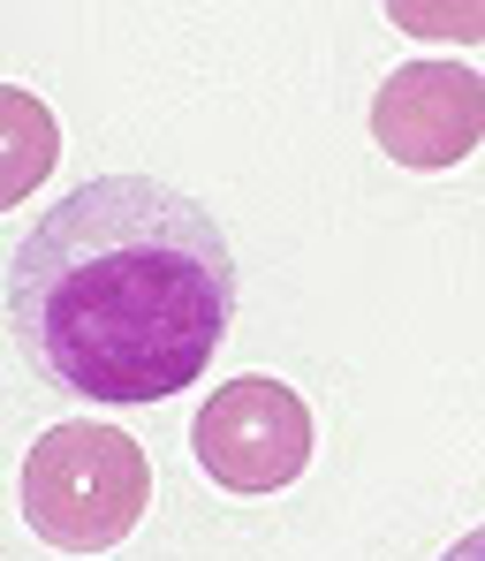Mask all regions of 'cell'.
<instances>
[{
	"label": "cell",
	"mask_w": 485,
	"mask_h": 561,
	"mask_svg": "<svg viewBox=\"0 0 485 561\" xmlns=\"http://www.w3.org/2000/svg\"><path fill=\"white\" fill-rule=\"evenodd\" d=\"M23 524L54 547V554H106L122 547L145 508H152V463L145 448L106 425V417H69L46 425L23 456Z\"/></svg>",
	"instance_id": "obj_2"
},
{
	"label": "cell",
	"mask_w": 485,
	"mask_h": 561,
	"mask_svg": "<svg viewBox=\"0 0 485 561\" xmlns=\"http://www.w3.org/2000/svg\"><path fill=\"white\" fill-rule=\"evenodd\" d=\"M190 448H197V470L220 493H281L311 463V402L289 379H266V373L228 379V387L205 394Z\"/></svg>",
	"instance_id": "obj_3"
},
{
	"label": "cell",
	"mask_w": 485,
	"mask_h": 561,
	"mask_svg": "<svg viewBox=\"0 0 485 561\" xmlns=\"http://www.w3.org/2000/svg\"><path fill=\"white\" fill-rule=\"evenodd\" d=\"M440 561H485V524H478V531H463V539H455Z\"/></svg>",
	"instance_id": "obj_7"
},
{
	"label": "cell",
	"mask_w": 485,
	"mask_h": 561,
	"mask_svg": "<svg viewBox=\"0 0 485 561\" xmlns=\"http://www.w3.org/2000/svg\"><path fill=\"white\" fill-rule=\"evenodd\" d=\"M61 168V122L23 84H0V213H15L31 190Z\"/></svg>",
	"instance_id": "obj_5"
},
{
	"label": "cell",
	"mask_w": 485,
	"mask_h": 561,
	"mask_svg": "<svg viewBox=\"0 0 485 561\" xmlns=\"http://www.w3.org/2000/svg\"><path fill=\"white\" fill-rule=\"evenodd\" d=\"M388 23L402 38H440V46H478L485 0H388Z\"/></svg>",
	"instance_id": "obj_6"
},
{
	"label": "cell",
	"mask_w": 485,
	"mask_h": 561,
	"mask_svg": "<svg viewBox=\"0 0 485 561\" xmlns=\"http://www.w3.org/2000/svg\"><path fill=\"white\" fill-rule=\"evenodd\" d=\"M228 319L235 251L160 175L77 183L8 259V334L69 402H175L220 357Z\"/></svg>",
	"instance_id": "obj_1"
},
{
	"label": "cell",
	"mask_w": 485,
	"mask_h": 561,
	"mask_svg": "<svg viewBox=\"0 0 485 561\" xmlns=\"http://www.w3.org/2000/svg\"><path fill=\"white\" fill-rule=\"evenodd\" d=\"M372 145L409 175L463 168L485 145V77L471 61H402L372 99Z\"/></svg>",
	"instance_id": "obj_4"
}]
</instances>
